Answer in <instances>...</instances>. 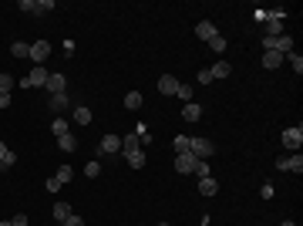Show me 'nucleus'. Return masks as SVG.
I'll return each mask as SVG.
<instances>
[{"instance_id":"c9c22d12","label":"nucleus","mask_w":303,"mask_h":226,"mask_svg":"<svg viewBox=\"0 0 303 226\" xmlns=\"http://www.w3.org/2000/svg\"><path fill=\"white\" fill-rule=\"evenodd\" d=\"M44 10H54V0H37V14H44Z\"/></svg>"},{"instance_id":"f704fd0d","label":"nucleus","mask_w":303,"mask_h":226,"mask_svg":"<svg viewBox=\"0 0 303 226\" xmlns=\"http://www.w3.org/2000/svg\"><path fill=\"white\" fill-rule=\"evenodd\" d=\"M20 10H27V14H37V0H20Z\"/></svg>"},{"instance_id":"f257e3e1","label":"nucleus","mask_w":303,"mask_h":226,"mask_svg":"<svg viewBox=\"0 0 303 226\" xmlns=\"http://www.w3.org/2000/svg\"><path fill=\"white\" fill-rule=\"evenodd\" d=\"M48 74L51 71L44 65H31V71L20 78V88H44V85H48Z\"/></svg>"},{"instance_id":"6ab92c4d","label":"nucleus","mask_w":303,"mask_h":226,"mask_svg":"<svg viewBox=\"0 0 303 226\" xmlns=\"http://www.w3.org/2000/svg\"><path fill=\"white\" fill-rule=\"evenodd\" d=\"M68 216H71V206H68L64 199H57V202H54V219H57V223H64Z\"/></svg>"},{"instance_id":"a19ab883","label":"nucleus","mask_w":303,"mask_h":226,"mask_svg":"<svg viewBox=\"0 0 303 226\" xmlns=\"http://www.w3.org/2000/svg\"><path fill=\"white\" fill-rule=\"evenodd\" d=\"M0 226H14V223H10V219H4V223H0Z\"/></svg>"},{"instance_id":"e433bc0d","label":"nucleus","mask_w":303,"mask_h":226,"mask_svg":"<svg viewBox=\"0 0 303 226\" xmlns=\"http://www.w3.org/2000/svg\"><path fill=\"white\" fill-rule=\"evenodd\" d=\"M48 193H54V196H57V193H61V182H57V179H54V176H51V179H48Z\"/></svg>"},{"instance_id":"ea45409f","label":"nucleus","mask_w":303,"mask_h":226,"mask_svg":"<svg viewBox=\"0 0 303 226\" xmlns=\"http://www.w3.org/2000/svg\"><path fill=\"white\" fill-rule=\"evenodd\" d=\"M279 226H296V223H293V219H283V223H279Z\"/></svg>"},{"instance_id":"2eb2a0df","label":"nucleus","mask_w":303,"mask_h":226,"mask_svg":"<svg viewBox=\"0 0 303 226\" xmlns=\"http://www.w3.org/2000/svg\"><path fill=\"white\" fill-rule=\"evenodd\" d=\"M125 159H128V166H132V169H145V162H148V159H145V149H135V152H128Z\"/></svg>"},{"instance_id":"4468645a","label":"nucleus","mask_w":303,"mask_h":226,"mask_svg":"<svg viewBox=\"0 0 303 226\" xmlns=\"http://www.w3.org/2000/svg\"><path fill=\"white\" fill-rule=\"evenodd\" d=\"M10 166H17V152H10V149L0 142V169H10Z\"/></svg>"},{"instance_id":"c756f323","label":"nucleus","mask_w":303,"mask_h":226,"mask_svg":"<svg viewBox=\"0 0 303 226\" xmlns=\"http://www.w3.org/2000/svg\"><path fill=\"white\" fill-rule=\"evenodd\" d=\"M206 44H209V48L215 51V54H223V51H226V37H219V34H215L212 40H206Z\"/></svg>"},{"instance_id":"423d86ee","label":"nucleus","mask_w":303,"mask_h":226,"mask_svg":"<svg viewBox=\"0 0 303 226\" xmlns=\"http://www.w3.org/2000/svg\"><path fill=\"white\" fill-rule=\"evenodd\" d=\"M196 155L192 152H185V155H176V172H182V176H192V172H196Z\"/></svg>"},{"instance_id":"a211bd4d","label":"nucleus","mask_w":303,"mask_h":226,"mask_svg":"<svg viewBox=\"0 0 303 226\" xmlns=\"http://www.w3.org/2000/svg\"><path fill=\"white\" fill-rule=\"evenodd\" d=\"M135 149H142V142H138V135H135V132H132V135H125V138H121V152H135Z\"/></svg>"},{"instance_id":"393cba45","label":"nucleus","mask_w":303,"mask_h":226,"mask_svg":"<svg viewBox=\"0 0 303 226\" xmlns=\"http://www.w3.org/2000/svg\"><path fill=\"white\" fill-rule=\"evenodd\" d=\"M51 132H54L57 138L68 135V132H71V129H68V118H54V121H51Z\"/></svg>"},{"instance_id":"dca6fc26","label":"nucleus","mask_w":303,"mask_h":226,"mask_svg":"<svg viewBox=\"0 0 303 226\" xmlns=\"http://www.w3.org/2000/svg\"><path fill=\"white\" fill-rule=\"evenodd\" d=\"M74 121H78V125H91V121H95V115H91L88 105H78V108H74Z\"/></svg>"},{"instance_id":"0eeeda50","label":"nucleus","mask_w":303,"mask_h":226,"mask_svg":"<svg viewBox=\"0 0 303 226\" xmlns=\"http://www.w3.org/2000/svg\"><path fill=\"white\" fill-rule=\"evenodd\" d=\"M112 152H121V138L118 135H104L98 142V155H112Z\"/></svg>"},{"instance_id":"2f4dec72","label":"nucleus","mask_w":303,"mask_h":226,"mask_svg":"<svg viewBox=\"0 0 303 226\" xmlns=\"http://www.w3.org/2000/svg\"><path fill=\"white\" fill-rule=\"evenodd\" d=\"M196 81H199V85H212V71H209V68H202V71H199V78H196Z\"/></svg>"},{"instance_id":"72a5a7b5","label":"nucleus","mask_w":303,"mask_h":226,"mask_svg":"<svg viewBox=\"0 0 303 226\" xmlns=\"http://www.w3.org/2000/svg\"><path fill=\"white\" fill-rule=\"evenodd\" d=\"M61 226H84V219H81V216H78V213H71V216L64 219V223H61Z\"/></svg>"},{"instance_id":"f3484780","label":"nucleus","mask_w":303,"mask_h":226,"mask_svg":"<svg viewBox=\"0 0 303 226\" xmlns=\"http://www.w3.org/2000/svg\"><path fill=\"white\" fill-rule=\"evenodd\" d=\"M142 101H145L142 91H128V95H125V108H128V112H138V108H142Z\"/></svg>"},{"instance_id":"79ce46f5","label":"nucleus","mask_w":303,"mask_h":226,"mask_svg":"<svg viewBox=\"0 0 303 226\" xmlns=\"http://www.w3.org/2000/svg\"><path fill=\"white\" fill-rule=\"evenodd\" d=\"M159 226H168V223H159Z\"/></svg>"},{"instance_id":"cd10ccee","label":"nucleus","mask_w":303,"mask_h":226,"mask_svg":"<svg viewBox=\"0 0 303 226\" xmlns=\"http://www.w3.org/2000/svg\"><path fill=\"white\" fill-rule=\"evenodd\" d=\"M172 146H176V155H185V152H189V138L176 135V138H172Z\"/></svg>"},{"instance_id":"412c9836","label":"nucleus","mask_w":303,"mask_h":226,"mask_svg":"<svg viewBox=\"0 0 303 226\" xmlns=\"http://www.w3.org/2000/svg\"><path fill=\"white\" fill-rule=\"evenodd\" d=\"M10 54H14V57H31V44H24V40H14V44H10Z\"/></svg>"},{"instance_id":"473e14b6","label":"nucleus","mask_w":303,"mask_h":226,"mask_svg":"<svg viewBox=\"0 0 303 226\" xmlns=\"http://www.w3.org/2000/svg\"><path fill=\"white\" fill-rule=\"evenodd\" d=\"M176 95L182 98V101H192V88H189V85H179V91H176Z\"/></svg>"},{"instance_id":"bb28decb","label":"nucleus","mask_w":303,"mask_h":226,"mask_svg":"<svg viewBox=\"0 0 303 226\" xmlns=\"http://www.w3.org/2000/svg\"><path fill=\"white\" fill-rule=\"evenodd\" d=\"M84 176H88V179H98V176H101V162H98V159H91L88 166H84Z\"/></svg>"},{"instance_id":"9d476101","label":"nucleus","mask_w":303,"mask_h":226,"mask_svg":"<svg viewBox=\"0 0 303 226\" xmlns=\"http://www.w3.org/2000/svg\"><path fill=\"white\" fill-rule=\"evenodd\" d=\"M215 34H219V31H215V24H212V20H199V24H196V37H202V40H212Z\"/></svg>"},{"instance_id":"a878e982","label":"nucleus","mask_w":303,"mask_h":226,"mask_svg":"<svg viewBox=\"0 0 303 226\" xmlns=\"http://www.w3.org/2000/svg\"><path fill=\"white\" fill-rule=\"evenodd\" d=\"M51 108H54V112H64V108H68V91H64V95H51Z\"/></svg>"},{"instance_id":"c85d7f7f","label":"nucleus","mask_w":303,"mask_h":226,"mask_svg":"<svg viewBox=\"0 0 303 226\" xmlns=\"http://www.w3.org/2000/svg\"><path fill=\"white\" fill-rule=\"evenodd\" d=\"M17 81H14V74H7V71H0V91H7L10 95V88H14Z\"/></svg>"},{"instance_id":"7c9ffc66","label":"nucleus","mask_w":303,"mask_h":226,"mask_svg":"<svg viewBox=\"0 0 303 226\" xmlns=\"http://www.w3.org/2000/svg\"><path fill=\"white\" fill-rule=\"evenodd\" d=\"M192 176H196V179H206V176H209V162L199 159V162H196V172H192Z\"/></svg>"},{"instance_id":"4c0bfd02","label":"nucleus","mask_w":303,"mask_h":226,"mask_svg":"<svg viewBox=\"0 0 303 226\" xmlns=\"http://www.w3.org/2000/svg\"><path fill=\"white\" fill-rule=\"evenodd\" d=\"M10 101H14V98H10L7 91H0V108H10Z\"/></svg>"},{"instance_id":"9b49d317","label":"nucleus","mask_w":303,"mask_h":226,"mask_svg":"<svg viewBox=\"0 0 303 226\" xmlns=\"http://www.w3.org/2000/svg\"><path fill=\"white\" fill-rule=\"evenodd\" d=\"M182 118H185V121H199V118H202V105H199V101H185Z\"/></svg>"},{"instance_id":"4be33fe9","label":"nucleus","mask_w":303,"mask_h":226,"mask_svg":"<svg viewBox=\"0 0 303 226\" xmlns=\"http://www.w3.org/2000/svg\"><path fill=\"white\" fill-rule=\"evenodd\" d=\"M57 149H61V152H74V149H78V142H74V135H71V132L57 138Z\"/></svg>"},{"instance_id":"1a4fd4ad","label":"nucleus","mask_w":303,"mask_h":226,"mask_svg":"<svg viewBox=\"0 0 303 226\" xmlns=\"http://www.w3.org/2000/svg\"><path fill=\"white\" fill-rule=\"evenodd\" d=\"M276 169H290V172H303V155H290V159H276Z\"/></svg>"},{"instance_id":"7ed1b4c3","label":"nucleus","mask_w":303,"mask_h":226,"mask_svg":"<svg viewBox=\"0 0 303 226\" xmlns=\"http://www.w3.org/2000/svg\"><path fill=\"white\" fill-rule=\"evenodd\" d=\"M51 57V40H34L31 44V61L34 65H44Z\"/></svg>"},{"instance_id":"58836bf2","label":"nucleus","mask_w":303,"mask_h":226,"mask_svg":"<svg viewBox=\"0 0 303 226\" xmlns=\"http://www.w3.org/2000/svg\"><path fill=\"white\" fill-rule=\"evenodd\" d=\"M10 223H14V226H27V216H24V213H17V216L10 219Z\"/></svg>"},{"instance_id":"ddd939ff","label":"nucleus","mask_w":303,"mask_h":226,"mask_svg":"<svg viewBox=\"0 0 303 226\" xmlns=\"http://www.w3.org/2000/svg\"><path fill=\"white\" fill-rule=\"evenodd\" d=\"M215 193H219V182H215L212 176L199 179V196H215Z\"/></svg>"},{"instance_id":"39448f33","label":"nucleus","mask_w":303,"mask_h":226,"mask_svg":"<svg viewBox=\"0 0 303 226\" xmlns=\"http://www.w3.org/2000/svg\"><path fill=\"white\" fill-rule=\"evenodd\" d=\"M283 146L293 149V152H300V146H303V129H300V125H296V129H287V132H283Z\"/></svg>"},{"instance_id":"6e6552de","label":"nucleus","mask_w":303,"mask_h":226,"mask_svg":"<svg viewBox=\"0 0 303 226\" xmlns=\"http://www.w3.org/2000/svg\"><path fill=\"white\" fill-rule=\"evenodd\" d=\"M179 85H182V81H179L176 74H162V78H159V91H162V95H176Z\"/></svg>"},{"instance_id":"f8f14e48","label":"nucleus","mask_w":303,"mask_h":226,"mask_svg":"<svg viewBox=\"0 0 303 226\" xmlns=\"http://www.w3.org/2000/svg\"><path fill=\"white\" fill-rule=\"evenodd\" d=\"M283 65V54L279 51H263V68L266 71H273V68H279Z\"/></svg>"},{"instance_id":"b1692460","label":"nucleus","mask_w":303,"mask_h":226,"mask_svg":"<svg viewBox=\"0 0 303 226\" xmlns=\"http://www.w3.org/2000/svg\"><path fill=\"white\" fill-rule=\"evenodd\" d=\"M54 179H57V182H61V186H68V182H71V179H74V169H71V166H61Z\"/></svg>"},{"instance_id":"f03ea898","label":"nucleus","mask_w":303,"mask_h":226,"mask_svg":"<svg viewBox=\"0 0 303 226\" xmlns=\"http://www.w3.org/2000/svg\"><path fill=\"white\" fill-rule=\"evenodd\" d=\"M189 152L196 155V159H202V162H209L215 155V146L209 142V138H202V135H196V138H189Z\"/></svg>"},{"instance_id":"5701e85b","label":"nucleus","mask_w":303,"mask_h":226,"mask_svg":"<svg viewBox=\"0 0 303 226\" xmlns=\"http://www.w3.org/2000/svg\"><path fill=\"white\" fill-rule=\"evenodd\" d=\"M283 61H287V65H290V68H293V71H296V74H303V57H300V54H296V51H290V54H287V57H283Z\"/></svg>"},{"instance_id":"aec40b11","label":"nucleus","mask_w":303,"mask_h":226,"mask_svg":"<svg viewBox=\"0 0 303 226\" xmlns=\"http://www.w3.org/2000/svg\"><path fill=\"white\" fill-rule=\"evenodd\" d=\"M209 71H212V78H229V74H232V65H226V61H215Z\"/></svg>"},{"instance_id":"20e7f679","label":"nucleus","mask_w":303,"mask_h":226,"mask_svg":"<svg viewBox=\"0 0 303 226\" xmlns=\"http://www.w3.org/2000/svg\"><path fill=\"white\" fill-rule=\"evenodd\" d=\"M44 88H48L51 95H64V88H68V78H64L61 71H51V74H48V85H44Z\"/></svg>"}]
</instances>
